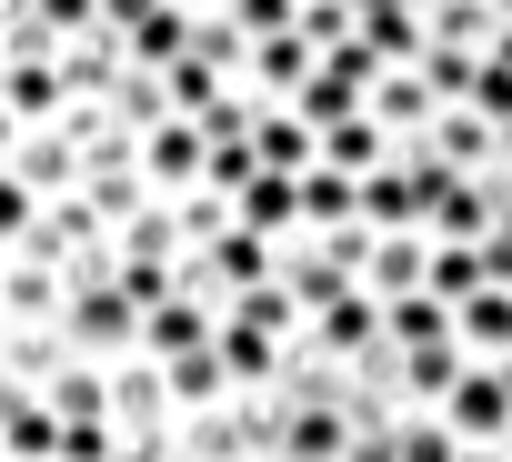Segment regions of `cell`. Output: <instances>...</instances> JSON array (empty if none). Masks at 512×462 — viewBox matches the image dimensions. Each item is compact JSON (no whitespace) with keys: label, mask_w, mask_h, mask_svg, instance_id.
Returning a JSON list of instances; mask_svg holds the SVG:
<instances>
[{"label":"cell","mask_w":512,"mask_h":462,"mask_svg":"<svg viewBox=\"0 0 512 462\" xmlns=\"http://www.w3.org/2000/svg\"><path fill=\"white\" fill-rule=\"evenodd\" d=\"M422 141H432L452 171H502V121H482L472 101H442V121H432Z\"/></svg>","instance_id":"cell-10"},{"label":"cell","mask_w":512,"mask_h":462,"mask_svg":"<svg viewBox=\"0 0 512 462\" xmlns=\"http://www.w3.org/2000/svg\"><path fill=\"white\" fill-rule=\"evenodd\" d=\"M352 462H372V452H352Z\"/></svg>","instance_id":"cell-33"},{"label":"cell","mask_w":512,"mask_h":462,"mask_svg":"<svg viewBox=\"0 0 512 462\" xmlns=\"http://www.w3.org/2000/svg\"><path fill=\"white\" fill-rule=\"evenodd\" d=\"M352 282H362V272H352V262H342V252L322 242V231H302V242H282V292H292L302 312H322V302H342Z\"/></svg>","instance_id":"cell-9"},{"label":"cell","mask_w":512,"mask_h":462,"mask_svg":"<svg viewBox=\"0 0 512 462\" xmlns=\"http://www.w3.org/2000/svg\"><path fill=\"white\" fill-rule=\"evenodd\" d=\"M41 211H51V201H41V191L11 171V161H0V252H21V231H31Z\"/></svg>","instance_id":"cell-23"},{"label":"cell","mask_w":512,"mask_h":462,"mask_svg":"<svg viewBox=\"0 0 512 462\" xmlns=\"http://www.w3.org/2000/svg\"><path fill=\"white\" fill-rule=\"evenodd\" d=\"M342 221H362V171L312 161L302 171V231H342Z\"/></svg>","instance_id":"cell-15"},{"label":"cell","mask_w":512,"mask_h":462,"mask_svg":"<svg viewBox=\"0 0 512 462\" xmlns=\"http://www.w3.org/2000/svg\"><path fill=\"white\" fill-rule=\"evenodd\" d=\"M492 61H512V21H502V31H492Z\"/></svg>","instance_id":"cell-28"},{"label":"cell","mask_w":512,"mask_h":462,"mask_svg":"<svg viewBox=\"0 0 512 462\" xmlns=\"http://www.w3.org/2000/svg\"><path fill=\"white\" fill-rule=\"evenodd\" d=\"M462 372H472L462 342H412V352L392 342V392H402V412H442V392H452Z\"/></svg>","instance_id":"cell-7"},{"label":"cell","mask_w":512,"mask_h":462,"mask_svg":"<svg viewBox=\"0 0 512 462\" xmlns=\"http://www.w3.org/2000/svg\"><path fill=\"white\" fill-rule=\"evenodd\" d=\"M161 81H171V111H191V121H211V111H221V101L241 91V81H231L221 61H201V51H181V61H171Z\"/></svg>","instance_id":"cell-18"},{"label":"cell","mask_w":512,"mask_h":462,"mask_svg":"<svg viewBox=\"0 0 512 462\" xmlns=\"http://www.w3.org/2000/svg\"><path fill=\"white\" fill-rule=\"evenodd\" d=\"M382 332H392L402 352H412V342H462V332H452V302H442V292H402V302H382Z\"/></svg>","instance_id":"cell-20"},{"label":"cell","mask_w":512,"mask_h":462,"mask_svg":"<svg viewBox=\"0 0 512 462\" xmlns=\"http://www.w3.org/2000/svg\"><path fill=\"white\" fill-rule=\"evenodd\" d=\"M312 71H322V51H312V41H302V21H292V31H272V41H251L241 91H251V101H292Z\"/></svg>","instance_id":"cell-8"},{"label":"cell","mask_w":512,"mask_h":462,"mask_svg":"<svg viewBox=\"0 0 512 462\" xmlns=\"http://www.w3.org/2000/svg\"><path fill=\"white\" fill-rule=\"evenodd\" d=\"M181 11H231V0H181Z\"/></svg>","instance_id":"cell-29"},{"label":"cell","mask_w":512,"mask_h":462,"mask_svg":"<svg viewBox=\"0 0 512 462\" xmlns=\"http://www.w3.org/2000/svg\"><path fill=\"white\" fill-rule=\"evenodd\" d=\"M231 21H241L251 41H272V31H292V21H302V0H231Z\"/></svg>","instance_id":"cell-27"},{"label":"cell","mask_w":512,"mask_h":462,"mask_svg":"<svg viewBox=\"0 0 512 462\" xmlns=\"http://www.w3.org/2000/svg\"><path fill=\"white\" fill-rule=\"evenodd\" d=\"M171 211H181V242H191V252H201V242H221V231L241 221V211H231V191H211V181H201V191H181Z\"/></svg>","instance_id":"cell-22"},{"label":"cell","mask_w":512,"mask_h":462,"mask_svg":"<svg viewBox=\"0 0 512 462\" xmlns=\"http://www.w3.org/2000/svg\"><path fill=\"white\" fill-rule=\"evenodd\" d=\"M0 262H11V252H0Z\"/></svg>","instance_id":"cell-34"},{"label":"cell","mask_w":512,"mask_h":462,"mask_svg":"<svg viewBox=\"0 0 512 462\" xmlns=\"http://www.w3.org/2000/svg\"><path fill=\"white\" fill-rule=\"evenodd\" d=\"M392 462H462V432L442 412H392Z\"/></svg>","instance_id":"cell-21"},{"label":"cell","mask_w":512,"mask_h":462,"mask_svg":"<svg viewBox=\"0 0 512 462\" xmlns=\"http://www.w3.org/2000/svg\"><path fill=\"white\" fill-rule=\"evenodd\" d=\"M392 151H402V141H392L372 111H352V121H332V131H322V161H332V171H382Z\"/></svg>","instance_id":"cell-19"},{"label":"cell","mask_w":512,"mask_h":462,"mask_svg":"<svg viewBox=\"0 0 512 462\" xmlns=\"http://www.w3.org/2000/svg\"><path fill=\"white\" fill-rule=\"evenodd\" d=\"M201 342H221V302H211V292L151 302V322H141V352H151V362H181V352H201Z\"/></svg>","instance_id":"cell-6"},{"label":"cell","mask_w":512,"mask_h":462,"mask_svg":"<svg viewBox=\"0 0 512 462\" xmlns=\"http://www.w3.org/2000/svg\"><path fill=\"white\" fill-rule=\"evenodd\" d=\"M101 101H111V121H121V131H131V141H141V131H161V121H171V81H161V71H141V61H131V71H121V81H111V91H101Z\"/></svg>","instance_id":"cell-17"},{"label":"cell","mask_w":512,"mask_h":462,"mask_svg":"<svg viewBox=\"0 0 512 462\" xmlns=\"http://www.w3.org/2000/svg\"><path fill=\"white\" fill-rule=\"evenodd\" d=\"M372 121H382L392 141H422V131L442 121V91H432L422 71H382V81H372Z\"/></svg>","instance_id":"cell-12"},{"label":"cell","mask_w":512,"mask_h":462,"mask_svg":"<svg viewBox=\"0 0 512 462\" xmlns=\"http://www.w3.org/2000/svg\"><path fill=\"white\" fill-rule=\"evenodd\" d=\"M462 101H472L482 121H512V61H492V51H482V71H472V91H462Z\"/></svg>","instance_id":"cell-26"},{"label":"cell","mask_w":512,"mask_h":462,"mask_svg":"<svg viewBox=\"0 0 512 462\" xmlns=\"http://www.w3.org/2000/svg\"><path fill=\"white\" fill-rule=\"evenodd\" d=\"M231 211H241L251 231H272V242H302V171H251Z\"/></svg>","instance_id":"cell-13"},{"label":"cell","mask_w":512,"mask_h":462,"mask_svg":"<svg viewBox=\"0 0 512 462\" xmlns=\"http://www.w3.org/2000/svg\"><path fill=\"white\" fill-rule=\"evenodd\" d=\"M141 302L111 282V272H91V282H71V302H61V342H71V362H131L141 352Z\"/></svg>","instance_id":"cell-1"},{"label":"cell","mask_w":512,"mask_h":462,"mask_svg":"<svg viewBox=\"0 0 512 462\" xmlns=\"http://www.w3.org/2000/svg\"><path fill=\"white\" fill-rule=\"evenodd\" d=\"M141 171H151V191H161V201L201 191V171H211V131H201L191 111H171L161 131H141Z\"/></svg>","instance_id":"cell-2"},{"label":"cell","mask_w":512,"mask_h":462,"mask_svg":"<svg viewBox=\"0 0 512 462\" xmlns=\"http://www.w3.org/2000/svg\"><path fill=\"white\" fill-rule=\"evenodd\" d=\"M422 282H432V231H382L372 262H362V292L402 302V292H422Z\"/></svg>","instance_id":"cell-11"},{"label":"cell","mask_w":512,"mask_h":462,"mask_svg":"<svg viewBox=\"0 0 512 462\" xmlns=\"http://www.w3.org/2000/svg\"><path fill=\"white\" fill-rule=\"evenodd\" d=\"M0 91H11V61H0Z\"/></svg>","instance_id":"cell-30"},{"label":"cell","mask_w":512,"mask_h":462,"mask_svg":"<svg viewBox=\"0 0 512 462\" xmlns=\"http://www.w3.org/2000/svg\"><path fill=\"white\" fill-rule=\"evenodd\" d=\"M282 402H292V392H282ZM352 442H362L352 402H292V412H282V452H272V462H352Z\"/></svg>","instance_id":"cell-5"},{"label":"cell","mask_w":512,"mask_h":462,"mask_svg":"<svg viewBox=\"0 0 512 462\" xmlns=\"http://www.w3.org/2000/svg\"><path fill=\"white\" fill-rule=\"evenodd\" d=\"M0 101H11V111H21L31 131H41V121H61V111H71V81H61V51H51V61H11V91H0Z\"/></svg>","instance_id":"cell-16"},{"label":"cell","mask_w":512,"mask_h":462,"mask_svg":"<svg viewBox=\"0 0 512 462\" xmlns=\"http://www.w3.org/2000/svg\"><path fill=\"white\" fill-rule=\"evenodd\" d=\"M302 41L342 51V41H362V11H352V0H302Z\"/></svg>","instance_id":"cell-24"},{"label":"cell","mask_w":512,"mask_h":462,"mask_svg":"<svg viewBox=\"0 0 512 462\" xmlns=\"http://www.w3.org/2000/svg\"><path fill=\"white\" fill-rule=\"evenodd\" d=\"M492 11H502V21H512V0H492Z\"/></svg>","instance_id":"cell-31"},{"label":"cell","mask_w":512,"mask_h":462,"mask_svg":"<svg viewBox=\"0 0 512 462\" xmlns=\"http://www.w3.org/2000/svg\"><path fill=\"white\" fill-rule=\"evenodd\" d=\"M452 332H462L472 362H502V352H512V282H482V292L452 312Z\"/></svg>","instance_id":"cell-14"},{"label":"cell","mask_w":512,"mask_h":462,"mask_svg":"<svg viewBox=\"0 0 512 462\" xmlns=\"http://www.w3.org/2000/svg\"><path fill=\"white\" fill-rule=\"evenodd\" d=\"M502 382H512V352H502Z\"/></svg>","instance_id":"cell-32"},{"label":"cell","mask_w":512,"mask_h":462,"mask_svg":"<svg viewBox=\"0 0 512 462\" xmlns=\"http://www.w3.org/2000/svg\"><path fill=\"white\" fill-rule=\"evenodd\" d=\"M302 342H312V352H332V362H362V352H382V342H392V332H382V292H362V282H352L342 302H322V312L302 322Z\"/></svg>","instance_id":"cell-3"},{"label":"cell","mask_w":512,"mask_h":462,"mask_svg":"<svg viewBox=\"0 0 512 462\" xmlns=\"http://www.w3.org/2000/svg\"><path fill=\"white\" fill-rule=\"evenodd\" d=\"M472 71H482V51H452V41H432V51H422V81H432L442 101H462V91H472Z\"/></svg>","instance_id":"cell-25"},{"label":"cell","mask_w":512,"mask_h":462,"mask_svg":"<svg viewBox=\"0 0 512 462\" xmlns=\"http://www.w3.org/2000/svg\"><path fill=\"white\" fill-rule=\"evenodd\" d=\"M442 422H452L462 442H512V382H502V362H472V372L442 392Z\"/></svg>","instance_id":"cell-4"}]
</instances>
